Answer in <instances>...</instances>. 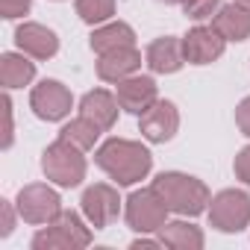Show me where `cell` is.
I'll use <instances>...</instances> for the list:
<instances>
[{
    "label": "cell",
    "mask_w": 250,
    "mask_h": 250,
    "mask_svg": "<svg viewBox=\"0 0 250 250\" xmlns=\"http://www.w3.org/2000/svg\"><path fill=\"white\" fill-rule=\"evenodd\" d=\"M235 124H238L241 136L250 139V97H244V100L238 103V109H235Z\"/></svg>",
    "instance_id": "cell-26"
},
{
    "label": "cell",
    "mask_w": 250,
    "mask_h": 250,
    "mask_svg": "<svg viewBox=\"0 0 250 250\" xmlns=\"http://www.w3.org/2000/svg\"><path fill=\"white\" fill-rule=\"evenodd\" d=\"M3 109H6V139H3V147L12 145V100L3 97Z\"/></svg>",
    "instance_id": "cell-28"
},
{
    "label": "cell",
    "mask_w": 250,
    "mask_h": 250,
    "mask_svg": "<svg viewBox=\"0 0 250 250\" xmlns=\"http://www.w3.org/2000/svg\"><path fill=\"white\" fill-rule=\"evenodd\" d=\"M153 188L162 194L171 212L177 215H200L209 203V188L203 180L180 174V171H162L153 180Z\"/></svg>",
    "instance_id": "cell-2"
},
{
    "label": "cell",
    "mask_w": 250,
    "mask_h": 250,
    "mask_svg": "<svg viewBox=\"0 0 250 250\" xmlns=\"http://www.w3.org/2000/svg\"><path fill=\"white\" fill-rule=\"evenodd\" d=\"M159 241L165 247H174V250H200L203 232H200V227H194L188 221H171L159 229Z\"/></svg>",
    "instance_id": "cell-19"
},
{
    "label": "cell",
    "mask_w": 250,
    "mask_h": 250,
    "mask_svg": "<svg viewBox=\"0 0 250 250\" xmlns=\"http://www.w3.org/2000/svg\"><path fill=\"white\" fill-rule=\"evenodd\" d=\"M94 162L100 171H106L118 186H133L139 180H145L150 174L153 156L147 153V147H142L139 142L130 139H109L97 147Z\"/></svg>",
    "instance_id": "cell-1"
},
{
    "label": "cell",
    "mask_w": 250,
    "mask_h": 250,
    "mask_svg": "<svg viewBox=\"0 0 250 250\" xmlns=\"http://www.w3.org/2000/svg\"><path fill=\"white\" fill-rule=\"evenodd\" d=\"M168 203L162 200V194L150 186V188H142V191H133L127 197V224L136 229V232H159L165 224H168Z\"/></svg>",
    "instance_id": "cell-5"
},
{
    "label": "cell",
    "mask_w": 250,
    "mask_h": 250,
    "mask_svg": "<svg viewBox=\"0 0 250 250\" xmlns=\"http://www.w3.org/2000/svg\"><path fill=\"white\" fill-rule=\"evenodd\" d=\"M224 44L227 39L215 27H194L183 39V53H186V62L191 65H209L224 53Z\"/></svg>",
    "instance_id": "cell-11"
},
{
    "label": "cell",
    "mask_w": 250,
    "mask_h": 250,
    "mask_svg": "<svg viewBox=\"0 0 250 250\" xmlns=\"http://www.w3.org/2000/svg\"><path fill=\"white\" fill-rule=\"evenodd\" d=\"M139 127L142 136L153 145H165L177 136L180 130V112L171 100H156L145 115H139Z\"/></svg>",
    "instance_id": "cell-8"
},
{
    "label": "cell",
    "mask_w": 250,
    "mask_h": 250,
    "mask_svg": "<svg viewBox=\"0 0 250 250\" xmlns=\"http://www.w3.org/2000/svg\"><path fill=\"white\" fill-rule=\"evenodd\" d=\"M212 27L227 39V42H244L250 39V6L244 3H227L215 12Z\"/></svg>",
    "instance_id": "cell-17"
},
{
    "label": "cell",
    "mask_w": 250,
    "mask_h": 250,
    "mask_svg": "<svg viewBox=\"0 0 250 250\" xmlns=\"http://www.w3.org/2000/svg\"><path fill=\"white\" fill-rule=\"evenodd\" d=\"M18 215L27 221V224H50L59 218L62 212V200L59 194L44 186V183H30L18 191Z\"/></svg>",
    "instance_id": "cell-7"
},
{
    "label": "cell",
    "mask_w": 250,
    "mask_h": 250,
    "mask_svg": "<svg viewBox=\"0 0 250 250\" xmlns=\"http://www.w3.org/2000/svg\"><path fill=\"white\" fill-rule=\"evenodd\" d=\"M30 106H33V112H36L42 121H62V118L71 112L74 97H71V91H68L59 80H44V83H39V85L33 88Z\"/></svg>",
    "instance_id": "cell-9"
},
{
    "label": "cell",
    "mask_w": 250,
    "mask_h": 250,
    "mask_svg": "<svg viewBox=\"0 0 250 250\" xmlns=\"http://www.w3.org/2000/svg\"><path fill=\"white\" fill-rule=\"evenodd\" d=\"M209 224L221 232H241L250 224V197L238 188H224L209 200Z\"/></svg>",
    "instance_id": "cell-6"
},
{
    "label": "cell",
    "mask_w": 250,
    "mask_h": 250,
    "mask_svg": "<svg viewBox=\"0 0 250 250\" xmlns=\"http://www.w3.org/2000/svg\"><path fill=\"white\" fill-rule=\"evenodd\" d=\"M118 103L124 112H133V115H145L156 100H159V88L150 77H127L118 83Z\"/></svg>",
    "instance_id": "cell-12"
},
{
    "label": "cell",
    "mask_w": 250,
    "mask_h": 250,
    "mask_svg": "<svg viewBox=\"0 0 250 250\" xmlns=\"http://www.w3.org/2000/svg\"><path fill=\"white\" fill-rule=\"evenodd\" d=\"M235 3H244V6H250V0H235Z\"/></svg>",
    "instance_id": "cell-30"
},
{
    "label": "cell",
    "mask_w": 250,
    "mask_h": 250,
    "mask_svg": "<svg viewBox=\"0 0 250 250\" xmlns=\"http://www.w3.org/2000/svg\"><path fill=\"white\" fill-rule=\"evenodd\" d=\"M85 156L77 145L56 139L53 145H47V150L42 153V171L47 180H53L62 188H74L85 180Z\"/></svg>",
    "instance_id": "cell-3"
},
{
    "label": "cell",
    "mask_w": 250,
    "mask_h": 250,
    "mask_svg": "<svg viewBox=\"0 0 250 250\" xmlns=\"http://www.w3.org/2000/svg\"><path fill=\"white\" fill-rule=\"evenodd\" d=\"M118 106H121V103H118L115 94H109V91H103V88H94V91L83 94V100H80V115L88 118V121H94L97 127L106 133V130L115 127V121H118Z\"/></svg>",
    "instance_id": "cell-16"
},
{
    "label": "cell",
    "mask_w": 250,
    "mask_h": 250,
    "mask_svg": "<svg viewBox=\"0 0 250 250\" xmlns=\"http://www.w3.org/2000/svg\"><path fill=\"white\" fill-rule=\"evenodd\" d=\"M0 218H3V224H0V235H9L12 227H15V212H12V203L9 200H0Z\"/></svg>",
    "instance_id": "cell-27"
},
{
    "label": "cell",
    "mask_w": 250,
    "mask_h": 250,
    "mask_svg": "<svg viewBox=\"0 0 250 250\" xmlns=\"http://www.w3.org/2000/svg\"><path fill=\"white\" fill-rule=\"evenodd\" d=\"M100 127L94 121H88V118H74L71 124H65L62 127V133H59V139H65V142H71V145H77L80 150H88V147H94V142L100 139Z\"/></svg>",
    "instance_id": "cell-21"
},
{
    "label": "cell",
    "mask_w": 250,
    "mask_h": 250,
    "mask_svg": "<svg viewBox=\"0 0 250 250\" xmlns=\"http://www.w3.org/2000/svg\"><path fill=\"white\" fill-rule=\"evenodd\" d=\"M159 3H183V0H159Z\"/></svg>",
    "instance_id": "cell-29"
},
{
    "label": "cell",
    "mask_w": 250,
    "mask_h": 250,
    "mask_svg": "<svg viewBox=\"0 0 250 250\" xmlns=\"http://www.w3.org/2000/svg\"><path fill=\"white\" fill-rule=\"evenodd\" d=\"M15 44L21 53L33 56V59H50L59 50V39L53 30L42 27V24H21L15 30Z\"/></svg>",
    "instance_id": "cell-14"
},
{
    "label": "cell",
    "mask_w": 250,
    "mask_h": 250,
    "mask_svg": "<svg viewBox=\"0 0 250 250\" xmlns=\"http://www.w3.org/2000/svg\"><path fill=\"white\" fill-rule=\"evenodd\" d=\"M180 6L191 21H203V18H209L221 9V0H183Z\"/></svg>",
    "instance_id": "cell-23"
},
{
    "label": "cell",
    "mask_w": 250,
    "mask_h": 250,
    "mask_svg": "<svg viewBox=\"0 0 250 250\" xmlns=\"http://www.w3.org/2000/svg\"><path fill=\"white\" fill-rule=\"evenodd\" d=\"M36 77V65L24 53H3L0 56V83L6 88H24Z\"/></svg>",
    "instance_id": "cell-20"
},
{
    "label": "cell",
    "mask_w": 250,
    "mask_h": 250,
    "mask_svg": "<svg viewBox=\"0 0 250 250\" xmlns=\"http://www.w3.org/2000/svg\"><path fill=\"white\" fill-rule=\"evenodd\" d=\"M235 177L241 180V183H247L250 186V147H244V150H238V156H235Z\"/></svg>",
    "instance_id": "cell-25"
},
{
    "label": "cell",
    "mask_w": 250,
    "mask_h": 250,
    "mask_svg": "<svg viewBox=\"0 0 250 250\" xmlns=\"http://www.w3.org/2000/svg\"><path fill=\"white\" fill-rule=\"evenodd\" d=\"M91 244V229L74 209H62L42 232L33 235V250H80Z\"/></svg>",
    "instance_id": "cell-4"
},
{
    "label": "cell",
    "mask_w": 250,
    "mask_h": 250,
    "mask_svg": "<svg viewBox=\"0 0 250 250\" xmlns=\"http://www.w3.org/2000/svg\"><path fill=\"white\" fill-rule=\"evenodd\" d=\"M147 68L153 74H177L186 62V53H183V42L174 39V36H165V39H156L147 44Z\"/></svg>",
    "instance_id": "cell-15"
},
{
    "label": "cell",
    "mask_w": 250,
    "mask_h": 250,
    "mask_svg": "<svg viewBox=\"0 0 250 250\" xmlns=\"http://www.w3.org/2000/svg\"><path fill=\"white\" fill-rule=\"evenodd\" d=\"M83 215L88 218V224L94 227V229H103V227H109L115 218H118V212H121V197H118V191L112 188V186H106V183H97V186H88L85 191H83Z\"/></svg>",
    "instance_id": "cell-10"
},
{
    "label": "cell",
    "mask_w": 250,
    "mask_h": 250,
    "mask_svg": "<svg viewBox=\"0 0 250 250\" xmlns=\"http://www.w3.org/2000/svg\"><path fill=\"white\" fill-rule=\"evenodd\" d=\"M33 6V0H0V12H3L6 21H15L21 15H27Z\"/></svg>",
    "instance_id": "cell-24"
},
{
    "label": "cell",
    "mask_w": 250,
    "mask_h": 250,
    "mask_svg": "<svg viewBox=\"0 0 250 250\" xmlns=\"http://www.w3.org/2000/svg\"><path fill=\"white\" fill-rule=\"evenodd\" d=\"M77 15L85 24H103L115 15V0H77Z\"/></svg>",
    "instance_id": "cell-22"
},
{
    "label": "cell",
    "mask_w": 250,
    "mask_h": 250,
    "mask_svg": "<svg viewBox=\"0 0 250 250\" xmlns=\"http://www.w3.org/2000/svg\"><path fill=\"white\" fill-rule=\"evenodd\" d=\"M136 44V33L130 24L124 21H115V24H106L100 30H94L91 36V50L100 56V53H109V50H118V47H133Z\"/></svg>",
    "instance_id": "cell-18"
},
{
    "label": "cell",
    "mask_w": 250,
    "mask_h": 250,
    "mask_svg": "<svg viewBox=\"0 0 250 250\" xmlns=\"http://www.w3.org/2000/svg\"><path fill=\"white\" fill-rule=\"evenodd\" d=\"M139 68H142V53L136 50V44L100 53V59H97V77L106 83H121V80L133 77Z\"/></svg>",
    "instance_id": "cell-13"
}]
</instances>
